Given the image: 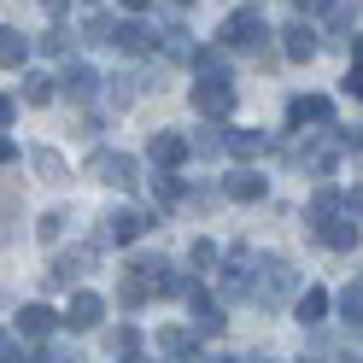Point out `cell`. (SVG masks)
Listing matches in <instances>:
<instances>
[{"label":"cell","instance_id":"cell-6","mask_svg":"<svg viewBox=\"0 0 363 363\" xmlns=\"http://www.w3.org/2000/svg\"><path fill=\"white\" fill-rule=\"evenodd\" d=\"M100 316H106V299H100V293H71V305H65L59 323L71 328V334H88V328H100Z\"/></svg>","mask_w":363,"mask_h":363},{"label":"cell","instance_id":"cell-46","mask_svg":"<svg viewBox=\"0 0 363 363\" xmlns=\"http://www.w3.org/2000/svg\"><path fill=\"white\" fill-rule=\"evenodd\" d=\"M305 363H323V357H305Z\"/></svg>","mask_w":363,"mask_h":363},{"label":"cell","instance_id":"cell-15","mask_svg":"<svg viewBox=\"0 0 363 363\" xmlns=\"http://www.w3.org/2000/svg\"><path fill=\"white\" fill-rule=\"evenodd\" d=\"M323 12H328V35L346 41V48L357 53V6H352V0H328Z\"/></svg>","mask_w":363,"mask_h":363},{"label":"cell","instance_id":"cell-41","mask_svg":"<svg viewBox=\"0 0 363 363\" xmlns=\"http://www.w3.org/2000/svg\"><path fill=\"white\" fill-rule=\"evenodd\" d=\"M118 6H123V12H147V0H118Z\"/></svg>","mask_w":363,"mask_h":363},{"label":"cell","instance_id":"cell-29","mask_svg":"<svg viewBox=\"0 0 363 363\" xmlns=\"http://www.w3.org/2000/svg\"><path fill=\"white\" fill-rule=\"evenodd\" d=\"M188 152H199V158H217V152H223V129H199L194 141H188Z\"/></svg>","mask_w":363,"mask_h":363},{"label":"cell","instance_id":"cell-45","mask_svg":"<svg viewBox=\"0 0 363 363\" xmlns=\"http://www.w3.org/2000/svg\"><path fill=\"white\" fill-rule=\"evenodd\" d=\"M176 6H194V0H176Z\"/></svg>","mask_w":363,"mask_h":363},{"label":"cell","instance_id":"cell-22","mask_svg":"<svg viewBox=\"0 0 363 363\" xmlns=\"http://www.w3.org/2000/svg\"><path fill=\"white\" fill-rule=\"evenodd\" d=\"M269 141H264V129H229L223 135V152H235V158H258Z\"/></svg>","mask_w":363,"mask_h":363},{"label":"cell","instance_id":"cell-13","mask_svg":"<svg viewBox=\"0 0 363 363\" xmlns=\"http://www.w3.org/2000/svg\"><path fill=\"white\" fill-rule=\"evenodd\" d=\"M88 264H94V246H77V252L53 258V269H48V287H71L77 276H88Z\"/></svg>","mask_w":363,"mask_h":363},{"label":"cell","instance_id":"cell-3","mask_svg":"<svg viewBox=\"0 0 363 363\" xmlns=\"http://www.w3.org/2000/svg\"><path fill=\"white\" fill-rule=\"evenodd\" d=\"M194 111L199 118H229L235 111V82L229 77H199L194 82Z\"/></svg>","mask_w":363,"mask_h":363},{"label":"cell","instance_id":"cell-4","mask_svg":"<svg viewBox=\"0 0 363 363\" xmlns=\"http://www.w3.org/2000/svg\"><path fill=\"white\" fill-rule=\"evenodd\" d=\"M88 176L106 182V188H135V182H141V164H135L129 152H94L88 158Z\"/></svg>","mask_w":363,"mask_h":363},{"label":"cell","instance_id":"cell-37","mask_svg":"<svg viewBox=\"0 0 363 363\" xmlns=\"http://www.w3.org/2000/svg\"><path fill=\"white\" fill-rule=\"evenodd\" d=\"M340 88H346V94H352V100L363 94V71H357V59H352V71H346V82H340Z\"/></svg>","mask_w":363,"mask_h":363},{"label":"cell","instance_id":"cell-26","mask_svg":"<svg viewBox=\"0 0 363 363\" xmlns=\"http://www.w3.org/2000/svg\"><path fill=\"white\" fill-rule=\"evenodd\" d=\"M334 305H340V316H346L352 328L363 323V287H357V281H346V287H340V293H334Z\"/></svg>","mask_w":363,"mask_h":363},{"label":"cell","instance_id":"cell-5","mask_svg":"<svg viewBox=\"0 0 363 363\" xmlns=\"http://www.w3.org/2000/svg\"><path fill=\"white\" fill-rule=\"evenodd\" d=\"M316 235H323V240L334 246V252H352V246H357V188H352L346 199H340V211H334V217H328Z\"/></svg>","mask_w":363,"mask_h":363},{"label":"cell","instance_id":"cell-2","mask_svg":"<svg viewBox=\"0 0 363 363\" xmlns=\"http://www.w3.org/2000/svg\"><path fill=\"white\" fill-rule=\"evenodd\" d=\"M264 41H269V24H264L258 6L229 12V18H223V30H217V48H223V53H258Z\"/></svg>","mask_w":363,"mask_h":363},{"label":"cell","instance_id":"cell-20","mask_svg":"<svg viewBox=\"0 0 363 363\" xmlns=\"http://www.w3.org/2000/svg\"><path fill=\"white\" fill-rule=\"evenodd\" d=\"M293 316H299L305 328H316V323L328 316V293H323V287H305L299 299H293Z\"/></svg>","mask_w":363,"mask_h":363},{"label":"cell","instance_id":"cell-38","mask_svg":"<svg viewBox=\"0 0 363 363\" xmlns=\"http://www.w3.org/2000/svg\"><path fill=\"white\" fill-rule=\"evenodd\" d=\"M12 158H18V141H12V135H0V164H12Z\"/></svg>","mask_w":363,"mask_h":363},{"label":"cell","instance_id":"cell-30","mask_svg":"<svg viewBox=\"0 0 363 363\" xmlns=\"http://www.w3.org/2000/svg\"><path fill=\"white\" fill-rule=\"evenodd\" d=\"M135 340H141V334H135V328L123 323V328H111V334H106V346H111V357H118V352L129 357V352H135Z\"/></svg>","mask_w":363,"mask_h":363},{"label":"cell","instance_id":"cell-36","mask_svg":"<svg viewBox=\"0 0 363 363\" xmlns=\"http://www.w3.org/2000/svg\"><path fill=\"white\" fill-rule=\"evenodd\" d=\"M106 30H111V18H88V24H82L88 41H106Z\"/></svg>","mask_w":363,"mask_h":363},{"label":"cell","instance_id":"cell-34","mask_svg":"<svg viewBox=\"0 0 363 363\" xmlns=\"http://www.w3.org/2000/svg\"><path fill=\"white\" fill-rule=\"evenodd\" d=\"M30 363H82V357H77V352H65V346H41Z\"/></svg>","mask_w":363,"mask_h":363},{"label":"cell","instance_id":"cell-23","mask_svg":"<svg viewBox=\"0 0 363 363\" xmlns=\"http://www.w3.org/2000/svg\"><path fill=\"white\" fill-rule=\"evenodd\" d=\"M217 264H223V287H229V293H246V264H252V258H246V246H235V252L217 258Z\"/></svg>","mask_w":363,"mask_h":363},{"label":"cell","instance_id":"cell-18","mask_svg":"<svg viewBox=\"0 0 363 363\" xmlns=\"http://www.w3.org/2000/svg\"><path fill=\"white\" fill-rule=\"evenodd\" d=\"M53 328H59V311H53V305H24V311H18V334L48 340Z\"/></svg>","mask_w":363,"mask_h":363},{"label":"cell","instance_id":"cell-11","mask_svg":"<svg viewBox=\"0 0 363 363\" xmlns=\"http://www.w3.org/2000/svg\"><path fill=\"white\" fill-rule=\"evenodd\" d=\"M147 158H152V164H158V170H176V164H182V158H188V141H182V135H176V129H158V135H152V141H147Z\"/></svg>","mask_w":363,"mask_h":363},{"label":"cell","instance_id":"cell-31","mask_svg":"<svg viewBox=\"0 0 363 363\" xmlns=\"http://www.w3.org/2000/svg\"><path fill=\"white\" fill-rule=\"evenodd\" d=\"M65 223H71L65 211H48V217L35 223V235H41V240H59V235H65Z\"/></svg>","mask_w":363,"mask_h":363},{"label":"cell","instance_id":"cell-8","mask_svg":"<svg viewBox=\"0 0 363 363\" xmlns=\"http://www.w3.org/2000/svg\"><path fill=\"white\" fill-rule=\"evenodd\" d=\"M106 41H111V48H123V53H147L152 48V30L141 24V18H111Z\"/></svg>","mask_w":363,"mask_h":363},{"label":"cell","instance_id":"cell-48","mask_svg":"<svg viewBox=\"0 0 363 363\" xmlns=\"http://www.w3.org/2000/svg\"><path fill=\"white\" fill-rule=\"evenodd\" d=\"M346 363H357V357H346Z\"/></svg>","mask_w":363,"mask_h":363},{"label":"cell","instance_id":"cell-7","mask_svg":"<svg viewBox=\"0 0 363 363\" xmlns=\"http://www.w3.org/2000/svg\"><path fill=\"white\" fill-rule=\"evenodd\" d=\"M287 123H293V129L334 123V100H328V94H293V100H287Z\"/></svg>","mask_w":363,"mask_h":363},{"label":"cell","instance_id":"cell-44","mask_svg":"<svg viewBox=\"0 0 363 363\" xmlns=\"http://www.w3.org/2000/svg\"><path fill=\"white\" fill-rule=\"evenodd\" d=\"M211 363H240V357H211Z\"/></svg>","mask_w":363,"mask_h":363},{"label":"cell","instance_id":"cell-14","mask_svg":"<svg viewBox=\"0 0 363 363\" xmlns=\"http://www.w3.org/2000/svg\"><path fill=\"white\" fill-rule=\"evenodd\" d=\"M281 35H287L281 48H287V59H293V65H311V59H316V48H323V41H316V30L305 24V18H293Z\"/></svg>","mask_w":363,"mask_h":363},{"label":"cell","instance_id":"cell-9","mask_svg":"<svg viewBox=\"0 0 363 363\" xmlns=\"http://www.w3.org/2000/svg\"><path fill=\"white\" fill-rule=\"evenodd\" d=\"M53 82H59L71 100H94V88H100V71H94L88 59H71V65H65V77H53Z\"/></svg>","mask_w":363,"mask_h":363},{"label":"cell","instance_id":"cell-35","mask_svg":"<svg viewBox=\"0 0 363 363\" xmlns=\"http://www.w3.org/2000/svg\"><path fill=\"white\" fill-rule=\"evenodd\" d=\"M35 48H41V53H65V30H48V35H35Z\"/></svg>","mask_w":363,"mask_h":363},{"label":"cell","instance_id":"cell-12","mask_svg":"<svg viewBox=\"0 0 363 363\" xmlns=\"http://www.w3.org/2000/svg\"><path fill=\"white\" fill-rule=\"evenodd\" d=\"M188 305H194V334H223V323H229V316H223V305L211 299L206 287H194Z\"/></svg>","mask_w":363,"mask_h":363},{"label":"cell","instance_id":"cell-1","mask_svg":"<svg viewBox=\"0 0 363 363\" xmlns=\"http://www.w3.org/2000/svg\"><path fill=\"white\" fill-rule=\"evenodd\" d=\"M246 293L258 305H281L287 293H299V269H293L281 252H264L258 258V276H246Z\"/></svg>","mask_w":363,"mask_h":363},{"label":"cell","instance_id":"cell-47","mask_svg":"<svg viewBox=\"0 0 363 363\" xmlns=\"http://www.w3.org/2000/svg\"><path fill=\"white\" fill-rule=\"evenodd\" d=\"M258 363H276V357H258Z\"/></svg>","mask_w":363,"mask_h":363},{"label":"cell","instance_id":"cell-25","mask_svg":"<svg viewBox=\"0 0 363 363\" xmlns=\"http://www.w3.org/2000/svg\"><path fill=\"white\" fill-rule=\"evenodd\" d=\"M340 199H346V194H340V188H316V199H311V211H305V217L316 223V229H323V223H328V217L340 211Z\"/></svg>","mask_w":363,"mask_h":363},{"label":"cell","instance_id":"cell-19","mask_svg":"<svg viewBox=\"0 0 363 363\" xmlns=\"http://www.w3.org/2000/svg\"><path fill=\"white\" fill-rule=\"evenodd\" d=\"M24 59H30V35H24V30H12V24H0V65L24 71Z\"/></svg>","mask_w":363,"mask_h":363},{"label":"cell","instance_id":"cell-10","mask_svg":"<svg viewBox=\"0 0 363 363\" xmlns=\"http://www.w3.org/2000/svg\"><path fill=\"white\" fill-rule=\"evenodd\" d=\"M147 229H152L147 211H111V217H106V240H118V246H135Z\"/></svg>","mask_w":363,"mask_h":363},{"label":"cell","instance_id":"cell-21","mask_svg":"<svg viewBox=\"0 0 363 363\" xmlns=\"http://www.w3.org/2000/svg\"><path fill=\"white\" fill-rule=\"evenodd\" d=\"M152 48L164 53V59H188L194 41H188V30H182V24H164V30H152Z\"/></svg>","mask_w":363,"mask_h":363},{"label":"cell","instance_id":"cell-39","mask_svg":"<svg viewBox=\"0 0 363 363\" xmlns=\"http://www.w3.org/2000/svg\"><path fill=\"white\" fill-rule=\"evenodd\" d=\"M12 118H18V100H6V94H0V129H6Z\"/></svg>","mask_w":363,"mask_h":363},{"label":"cell","instance_id":"cell-43","mask_svg":"<svg viewBox=\"0 0 363 363\" xmlns=\"http://www.w3.org/2000/svg\"><path fill=\"white\" fill-rule=\"evenodd\" d=\"M6 352H12V334H0V363H6Z\"/></svg>","mask_w":363,"mask_h":363},{"label":"cell","instance_id":"cell-32","mask_svg":"<svg viewBox=\"0 0 363 363\" xmlns=\"http://www.w3.org/2000/svg\"><path fill=\"white\" fill-rule=\"evenodd\" d=\"M188 258H194V269H217V258H223V252H217L211 240H194V252H188Z\"/></svg>","mask_w":363,"mask_h":363},{"label":"cell","instance_id":"cell-40","mask_svg":"<svg viewBox=\"0 0 363 363\" xmlns=\"http://www.w3.org/2000/svg\"><path fill=\"white\" fill-rule=\"evenodd\" d=\"M293 6H299V18H311V12H323L328 0H293Z\"/></svg>","mask_w":363,"mask_h":363},{"label":"cell","instance_id":"cell-28","mask_svg":"<svg viewBox=\"0 0 363 363\" xmlns=\"http://www.w3.org/2000/svg\"><path fill=\"white\" fill-rule=\"evenodd\" d=\"M152 194L164 199V206H176V199H182V176H176V170H158V176H152Z\"/></svg>","mask_w":363,"mask_h":363},{"label":"cell","instance_id":"cell-16","mask_svg":"<svg viewBox=\"0 0 363 363\" xmlns=\"http://www.w3.org/2000/svg\"><path fill=\"white\" fill-rule=\"evenodd\" d=\"M158 357L194 363V357H199V334H194V328H164V334H158Z\"/></svg>","mask_w":363,"mask_h":363},{"label":"cell","instance_id":"cell-24","mask_svg":"<svg viewBox=\"0 0 363 363\" xmlns=\"http://www.w3.org/2000/svg\"><path fill=\"white\" fill-rule=\"evenodd\" d=\"M188 59H194L199 77H229V53H223V48H194Z\"/></svg>","mask_w":363,"mask_h":363},{"label":"cell","instance_id":"cell-27","mask_svg":"<svg viewBox=\"0 0 363 363\" xmlns=\"http://www.w3.org/2000/svg\"><path fill=\"white\" fill-rule=\"evenodd\" d=\"M53 94H59V88H53L48 71H24V100H30V106H48Z\"/></svg>","mask_w":363,"mask_h":363},{"label":"cell","instance_id":"cell-33","mask_svg":"<svg viewBox=\"0 0 363 363\" xmlns=\"http://www.w3.org/2000/svg\"><path fill=\"white\" fill-rule=\"evenodd\" d=\"M35 170H41V176H65V158H59L53 147H41V152H35Z\"/></svg>","mask_w":363,"mask_h":363},{"label":"cell","instance_id":"cell-17","mask_svg":"<svg viewBox=\"0 0 363 363\" xmlns=\"http://www.w3.org/2000/svg\"><path fill=\"white\" fill-rule=\"evenodd\" d=\"M223 194L240 199V206H258V199L269 194V176H258V170H235L229 182H223Z\"/></svg>","mask_w":363,"mask_h":363},{"label":"cell","instance_id":"cell-42","mask_svg":"<svg viewBox=\"0 0 363 363\" xmlns=\"http://www.w3.org/2000/svg\"><path fill=\"white\" fill-rule=\"evenodd\" d=\"M41 6H48V12H65V6H71V0H41Z\"/></svg>","mask_w":363,"mask_h":363}]
</instances>
